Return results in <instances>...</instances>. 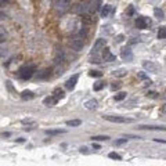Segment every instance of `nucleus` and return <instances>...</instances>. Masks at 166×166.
<instances>
[{"instance_id":"nucleus-1","label":"nucleus","mask_w":166,"mask_h":166,"mask_svg":"<svg viewBox=\"0 0 166 166\" xmlns=\"http://www.w3.org/2000/svg\"><path fill=\"white\" fill-rule=\"evenodd\" d=\"M36 71V65L35 64H27V65H24L21 69H19V78L24 79V80H28L29 78L33 76V73Z\"/></svg>"},{"instance_id":"nucleus-2","label":"nucleus","mask_w":166,"mask_h":166,"mask_svg":"<svg viewBox=\"0 0 166 166\" xmlns=\"http://www.w3.org/2000/svg\"><path fill=\"white\" fill-rule=\"evenodd\" d=\"M104 119L109 122H114V123H132L133 119H129V118H123V116H114V115H104Z\"/></svg>"},{"instance_id":"nucleus-3","label":"nucleus","mask_w":166,"mask_h":166,"mask_svg":"<svg viewBox=\"0 0 166 166\" xmlns=\"http://www.w3.org/2000/svg\"><path fill=\"white\" fill-rule=\"evenodd\" d=\"M151 25V19L148 17H139L136 19V27L139 29H147Z\"/></svg>"},{"instance_id":"nucleus-4","label":"nucleus","mask_w":166,"mask_h":166,"mask_svg":"<svg viewBox=\"0 0 166 166\" xmlns=\"http://www.w3.org/2000/svg\"><path fill=\"white\" fill-rule=\"evenodd\" d=\"M143 67L147 72H152V73H158V71H159V65L154 61H144Z\"/></svg>"},{"instance_id":"nucleus-5","label":"nucleus","mask_w":166,"mask_h":166,"mask_svg":"<svg viewBox=\"0 0 166 166\" xmlns=\"http://www.w3.org/2000/svg\"><path fill=\"white\" fill-rule=\"evenodd\" d=\"M69 6H71L69 0H57L55 1V9H57L58 13H65L69 9Z\"/></svg>"},{"instance_id":"nucleus-6","label":"nucleus","mask_w":166,"mask_h":166,"mask_svg":"<svg viewBox=\"0 0 166 166\" xmlns=\"http://www.w3.org/2000/svg\"><path fill=\"white\" fill-rule=\"evenodd\" d=\"M71 46L73 50H76V51H80L82 49H83V40H82L80 37H73L71 40Z\"/></svg>"},{"instance_id":"nucleus-7","label":"nucleus","mask_w":166,"mask_h":166,"mask_svg":"<svg viewBox=\"0 0 166 166\" xmlns=\"http://www.w3.org/2000/svg\"><path fill=\"white\" fill-rule=\"evenodd\" d=\"M121 57L125 61H132L133 60V53H132V50L129 47H125V49H122L121 51Z\"/></svg>"},{"instance_id":"nucleus-8","label":"nucleus","mask_w":166,"mask_h":166,"mask_svg":"<svg viewBox=\"0 0 166 166\" xmlns=\"http://www.w3.org/2000/svg\"><path fill=\"white\" fill-rule=\"evenodd\" d=\"M105 45H107V39H97L96 43H94V47H93L94 53H97V51H100V50H103L104 47H105Z\"/></svg>"},{"instance_id":"nucleus-9","label":"nucleus","mask_w":166,"mask_h":166,"mask_svg":"<svg viewBox=\"0 0 166 166\" xmlns=\"http://www.w3.org/2000/svg\"><path fill=\"white\" fill-rule=\"evenodd\" d=\"M103 58H104V61H107V63H112V61L116 60V57L109 51V49H105L104 50V53H103Z\"/></svg>"},{"instance_id":"nucleus-10","label":"nucleus","mask_w":166,"mask_h":166,"mask_svg":"<svg viewBox=\"0 0 166 166\" xmlns=\"http://www.w3.org/2000/svg\"><path fill=\"white\" fill-rule=\"evenodd\" d=\"M139 129H143V130H163L166 132L165 126H149V125H140Z\"/></svg>"},{"instance_id":"nucleus-11","label":"nucleus","mask_w":166,"mask_h":166,"mask_svg":"<svg viewBox=\"0 0 166 166\" xmlns=\"http://www.w3.org/2000/svg\"><path fill=\"white\" fill-rule=\"evenodd\" d=\"M78 79H79V75H73V76L71 78V79H68L67 83H65V86H67V89L68 90H72L75 86H76V82Z\"/></svg>"},{"instance_id":"nucleus-12","label":"nucleus","mask_w":166,"mask_h":166,"mask_svg":"<svg viewBox=\"0 0 166 166\" xmlns=\"http://www.w3.org/2000/svg\"><path fill=\"white\" fill-rule=\"evenodd\" d=\"M114 11V9H112V6H109V4H105L103 7V9H101V17H109V15H111V13H112Z\"/></svg>"},{"instance_id":"nucleus-13","label":"nucleus","mask_w":166,"mask_h":166,"mask_svg":"<svg viewBox=\"0 0 166 166\" xmlns=\"http://www.w3.org/2000/svg\"><path fill=\"white\" fill-rule=\"evenodd\" d=\"M63 60H64V50L58 49L55 51V55H54V63L60 64V63H63Z\"/></svg>"},{"instance_id":"nucleus-14","label":"nucleus","mask_w":166,"mask_h":166,"mask_svg":"<svg viewBox=\"0 0 166 166\" xmlns=\"http://www.w3.org/2000/svg\"><path fill=\"white\" fill-rule=\"evenodd\" d=\"M58 100L55 98L54 96H49V97H46L45 100H43V104L45 105H47V107H53V105H55V103H57Z\"/></svg>"},{"instance_id":"nucleus-15","label":"nucleus","mask_w":166,"mask_h":166,"mask_svg":"<svg viewBox=\"0 0 166 166\" xmlns=\"http://www.w3.org/2000/svg\"><path fill=\"white\" fill-rule=\"evenodd\" d=\"M112 75L115 78H123L127 75V71H126L125 68H119V69H115V71L112 72Z\"/></svg>"},{"instance_id":"nucleus-16","label":"nucleus","mask_w":166,"mask_h":166,"mask_svg":"<svg viewBox=\"0 0 166 166\" xmlns=\"http://www.w3.org/2000/svg\"><path fill=\"white\" fill-rule=\"evenodd\" d=\"M22 125L27 126V127H25V130H28V129H33V127H36V122L32 121V119H24Z\"/></svg>"},{"instance_id":"nucleus-17","label":"nucleus","mask_w":166,"mask_h":166,"mask_svg":"<svg viewBox=\"0 0 166 166\" xmlns=\"http://www.w3.org/2000/svg\"><path fill=\"white\" fill-rule=\"evenodd\" d=\"M54 97L57 100H61L65 97V93H64L63 89H60V87H57V89H54Z\"/></svg>"},{"instance_id":"nucleus-18","label":"nucleus","mask_w":166,"mask_h":166,"mask_svg":"<svg viewBox=\"0 0 166 166\" xmlns=\"http://www.w3.org/2000/svg\"><path fill=\"white\" fill-rule=\"evenodd\" d=\"M33 97H35V94L32 91H29V90H25V91H22V94H21V98L25 100V101L27 100H32Z\"/></svg>"},{"instance_id":"nucleus-19","label":"nucleus","mask_w":166,"mask_h":166,"mask_svg":"<svg viewBox=\"0 0 166 166\" xmlns=\"http://www.w3.org/2000/svg\"><path fill=\"white\" fill-rule=\"evenodd\" d=\"M85 107L87 108V109H96V108H97V101H96V100H89V101L85 104Z\"/></svg>"},{"instance_id":"nucleus-20","label":"nucleus","mask_w":166,"mask_h":166,"mask_svg":"<svg viewBox=\"0 0 166 166\" xmlns=\"http://www.w3.org/2000/svg\"><path fill=\"white\" fill-rule=\"evenodd\" d=\"M65 130L64 129H57V130H46V134L49 136H57V134H64Z\"/></svg>"},{"instance_id":"nucleus-21","label":"nucleus","mask_w":166,"mask_h":166,"mask_svg":"<svg viewBox=\"0 0 166 166\" xmlns=\"http://www.w3.org/2000/svg\"><path fill=\"white\" fill-rule=\"evenodd\" d=\"M6 39H7V31H6V28L0 27V43L6 42Z\"/></svg>"},{"instance_id":"nucleus-22","label":"nucleus","mask_w":166,"mask_h":166,"mask_svg":"<svg viewBox=\"0 0 166 166\" xmlns=\"http://www.w3.org/2000/svg\"><path fill=\"white\" fill-rule=\"evenodd\" d=\"M158 39H166V27H161L158 31Z\"/></svg>"},{"instance_id":"nucleus-23","label":"nucleus","mask_w":166,"mask_h":166,"mask_svg":"<svg viewBox=\"0 0 166 166\" xmlns=\"http://www.w3.org/2000/svg\"><path fill=\"white\" fill-rule=\"evenodd\" d=\"M126 98V93L125 91H121V93H118V94H115V97H114V100L115 101H122V100Z\"/></svg>"},{"instance_id":"nucleus-24","label":"nucleus","mask_w":166,"mask_h":166,"mask_svg":"<svg viewBox=\"0 0 166 166\" xmlns=\"http://www.w3.org/2000/svg\"><path fill=\"white\" fill-rule=\"evenodd\" d=\"M93 141H107L109 137L108 136H94V137H91Z\"/></svg>"},{"instance_id":"nucleus-25","label":"nucleus","mask_w":166,"mask_h":166,"mask_svg":"<svg viewBox=\"0 0 166 166\" xmlns=\"http://www.w3.org/2000/svg\"><path fill=\"white\" fill-rule=\"evenodd\" d=\"M82 122L79 119H72V121H68L67 122V126H80Z\"/></svg>"},{"instance_id":"nucleus-26","label":"nucleus","mask_w":166,"mask_h":166,"mask_svg":"<svg viewBox=\"0 0 166 166\" xmlns=\"http://www.w3.org/2000/svg\"><path fill=\"white\" fill-rule=\"evenodd\" d=\"M89 75L91 78H101V76H103V72H100V71H90Z\"/></svg>"},{"instance_id":"nucleus-27","label":"nucleus","mask_w":166,"mask_h":166,"mask_svg":"<svg viewBox=\"0 0 166 166\" xmlns=\"http://www.w3.org/2000/svg\"><path fill=\"white\" fill-rule=\"evenodd\" d=\"M154 14H155V17L159 18V19H162V18H163V11H162L161 9H155V10H154Z\"/></svg>"},{"instance_id":"nucleus-28","label":"nucleus","mask_w":166,"mask_h":166,"mask_svg":"<svg viewBox=\"0 0 166 166\" xmlns=\"http://www.w3.org/2000/svg\"><path fill=\"white\" fill-rule=\"evenodd\" d=\"M104 86H105V83H104V82H97V83L94 85V90H96V91H98V90L104 89Z\"/></svg>"},{"instance_id":"nucleus-29","label":"nucleus","mask_w":166,"mask_h":166,"mask_svg":"<svg viewBox=\"0 0 166 166\" xmlns=\"http://www.w3.org/2000/svg\"><path fill=\"white\" fill-rule=\"evenodd\" d=\"M109 158H112V159H118V161H121V159H122V157L119 155V154H116V152H111V154H109Z\"/></svg>"},{"instance_id":"nucleus-30","label":"nucleus","mask_w":166,"mask_h":166,"mask_svg":"<svg viewBox=\"0 0 166 166\" xmlns=\"http://www.w3.org/2000/svg\"><path fill=\"white\" fill-rule=\"evenodd\" d=\"M139 78L143 79V80H149V78L147 76V73H144V72H139Z\"/></svg>"},{"instance_id":"nucleus-31","label":"nucleus","mask_w":166,"mask_h":166,"mask_svg":"<svg viewBox=\"0 0 166 166\" xmlns=\"http://www.w3.org/2000/svg\"><path fill=\"white\" fill-rule=\"evenodd\" d=\"M6 86L9 87V90L11 91V93H15V90H14V87H13V85H11V82L10 80H6Z\"/></svg>"},{"instance_id":"nucleus-32","label":"nucleus","mask_w":166,"mask_h":166,"mask_svg":"<svg viewBox=\"0 0 166 166\" xmlns=\"http://www.w3.org/2000/svg\"><path fill=\"white\" fill-rule=\"evenodd\" d=\"M126 141H127V137H126V139H121V140H116V141H115V145H122V144H125Z\"/></svg>"},{"instance_id":"nucleus-33","label":"nucleus","mask_w":166,"mask_h":166,"mask_svg":"<svg viewBox=\"0 0 166 166\" xmlns=\"http://www.w3.org/2000/svg\"><path fill=\"white\" fill-rule=\"evenodd\" d=\"M85 36H86V31H85V29H80V31H79V33H78V37L83 39Z\"/></svg>"},{"instance_id":"nucleus-34","label":"nucleus","mask_w":166,"mask_h":166,"mask_svg":"<svg viewBox=\"0 0 166 166\" xmlns=\"http://www.w3.org/2000/svg\"><path fill=\"white\" fill-rule=\"evenodd\" d=\"M133 13H134V9H133V6H129V9L126 10V14H127V15H132Z\"/></svg>"},{"instance_id":"nucleus-35","label":"nucleus","mask_w":166,"mask_h":166,"mask_svg":"<svg viewBox=\"0 0 166 166\" xmlns=\"http://www.w3.org/2000/svg\"><path fill=\"white\" fill-rule=\"evenodd\" d=\"M125 40V36L123 35H118L116 36V39H115V42H118V43H121V42Z\"/></svg>"},{"instance_id":"nucleus-36","label":"nucleus","mask_w":166,"mask_h":166,"mask_svg":"<svg viewBox=\"0 0 166 166\" xmlns=\"http://www.w3.org/2000/svg\"><path fill=\"white\" fill-rule=\"evenodd\" d=\"M157 94H158V93H155V91H149L147 96H148V97H151V98H157V97H158Z\"/></svg>"},{"instance_id":"nucleus-37","label":"nucleus","mask_w":166,"mask_h":166,"mask_svg":"<svg viewBox=\"0 0 166 166\" xmlns=\"http://www.w3.org/2000/svg\"><path fill=\"white\" fill-rule=\"evenodd\" d=\"M49 73H50L49 71H45V73H42V75H39V78H40V79H43V78H46L47 75H49Z\"/></svg>"},{"instance_id":"nucleus-38","label":"nucleus","mask_w":166,"mask_h":166,"mask_svg":"<svg viewBox=\"0 0 166 166\" xmlns=\"http://www.w3.org/2000/svg\"><path fill=\"white\" fill-rule=\"evenodd\" d=\"M80 152H82V154H89V151H87V148H86V147H82V148H80Z\"/></svg>"},{"instance_id":"nucleus-39","label":"nucleus","mask_w":166,"mask_h":166,"mask_svg":"<svg viewBox=\"0 0 166 166\" xmlns=\"http://www.w3.org/2000/svg\"><path fill=\"white\" fill-rule=\"evenodd\" d=\"M119 89V85H112V90H118Z\"/></svg>"},{"instance_id":"nucleus-40","label":"nucleus","mask_w":166,"mask_h":166,"mask_svg":"<svg viewBox=\"0 0 166 166\" xmlns=\"http://www.w3.org/2000/svg\"><path fill=\"white\" fill-rule=\"evenodd\" d=\"M93 148H96V149H100V145H98V144H93Z\"/></svg>"},{"instance_id":"nucleus-41","label":"nucleus","mask_w":166,"mask_h":166,"mask_svg":"<svg viewBox=\"0 0 166 166\" xmlns=\"http://www.w3.org/2000/svg\"><path fill=\"white\" fill-rule=\"evenodd\" d=\"M162 111H163V112L166 114V104H165V105H163V107H162Z\"/></svg>"},{"instance_id":"nucleus-42","label":"nucleus","mask_w":166,"mask_h":166,"mask_svg":"<svg viewBox=\"0 0 166 166\" xmlns=\"http://www.w3.org/2000/svg\"><path fill=\"white\" fill-rule=\"evenodd\" d=\"M3 17H4V15H3V14H0V19H1V18H3Z\"/></svg>"}]
</instances>
